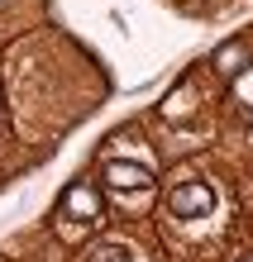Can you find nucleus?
Instances as JSON below:
<instances>
[{"instance_id": "1", "label": "nucleus", "mask_w": 253, "mask_h": 262, "mask_svg": "<svg viewBox=\"0 0 253 262\" xmlns=\"http://www.w3.org/2000/svg\"><path fill=\"white\" fill-rule=\"evenodd\" d=\"M220 220H225V200H220V191L205 177H186V181H177L167 191V224L177 234L205 238Z\"/></svg>"}, {"instance_id": "2", "label": "nucleus", "mask_w": 253, "mask_h": 262, "mask_svg": "<svg viewBox=\"0 0 253 262\" xmlns=\"http://www.w3.org/2000/svg\"><path fill=\"white\" fill-rule=\"evenodd\" d=\"M105 195H110V205H115V210H129V214L144 210L148 200H153V167L110 158L105 162Z\"/></svg>"}, {"instance_id": "3", "label": "nucleus", "mask_w": 253, "mask_h": 262, "mask_svg": "<svg viewBox=\"0 0 253 262\" xmlns=\"http://www.w3.org/2000/svg\"><path fill=\"white\" fill-rule=\"evenodd\" d=\"M101 224V195L91 181H76V186H67V195H62V220H57V234L67 243H82L91 229Z\"/></svg>"}, {"instance_id": "4", "label": "nucleus", "mask_w": 253, "mask_h": 262, "mask_svg": "<svg viewBox=\"0 0 253 262\" xmlns=\"http://www.w3.org/2000/svg\"><path fill=\"white\" fill-rule=\"evenodd\" d=\"M244 62H248V48H244V43H225V48L215 53V72L220 76H239Z\"/></svg>"}, {"instance_id": "5", "label": "nucleus", "mask_w": 253, "mask_h": 262, "mask_svg": "<svg viewBox=\"0 0 253 262\" xmlns=\"http://www.w3.org/2000/svg\"><path fill=\"white\" fill-rule=\"evenodd\" d=\"M191 110H196V86H191V81L163 100V119H177V115H191Z\"/></svg>"}, {"instance_id": "6", "label": "nucleus", "mask_w": 253, "mask_h": 262, "mask_svg": "<svg viewBox=\"0 0 253 262\" xmlns=\"http://www.w3.org/2000/svg\"><path fill=\"white\" fill-rule=\"evenodd\" d=\"M101 262H148L139 248H129V243H115V248H105L101 253Z\"/></svg>"}]
</instances>
